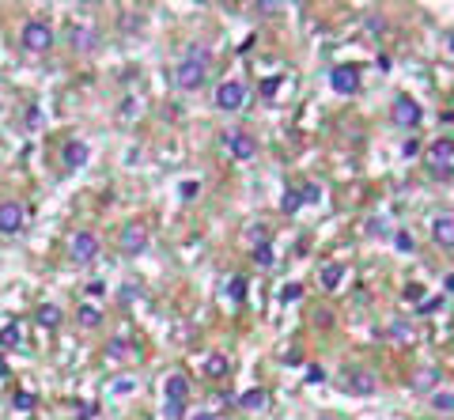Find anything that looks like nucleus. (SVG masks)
Listing matches in <instances>:
<instances>
[{
    "label": "nucleus",
    "mask_w": 454,
    "mask_h": 420,
    "mask_svg": "<svg viewBox=\"0 0 454 420\" xmlns=\"http://www.w3.org/2000/svg\"><path fill=\"white\" fill-rule=\"evenodd\" d=\"M205 76H208V53L193 46V50L185 53L182 61H178V69H174V84L182 87V91H197V87L205 84Z\"/></svg>",
    "instance_id": "obj_1"
},
{
    "label": "nucleus",
    "mask_w": 454,
    "mask_h": 420,
    "mask_svg": "<svg viewBox=\"0 0 454 420\" xmlns=\"http://www.w3.org/2000/svg\"><path fill=\"white\" fill-rule=\"evenodd\" d=\"M19 42H23L27 53H46L53 46V27L46 19H27L23 30H19Z\"/></svg>",
    "instance_id": "obj_2"
},
{
    "label": "nucleus",
    "mask_w": 454,
    "mask_h": 420,
    "mask_svg": "<svg viewBox=\"0 0 454 420\" xmlns=\"http://www.w3.org/2000/svg\"><path fill=\"white\" fill-rule=\"evenodd\" d=\"M329 87H334L337 95H356L360 91V69H356V64H337V69L329 72Z\"/></svg>",
    "instance_id": "obj_3"
},
{
    "label": "nucleus",
    "mask_w": 454,
    "mask_h": 420,
    "mask_svg": "<svg viewBox=\"0 0 454 420\" xmlns=\"http://www.w3.org/2000/svg\"><path fill=\"white\" fill-rule=\"evenodd\" d=\"M390 118H394V125H401V129H412V125H420V107L409 99V95H397L394 99V110H390Z\"/></svg>",
    "instance_id": "obj_4"
},
{
    "label": "nucleus",
    "mask_w": 454,
    "mask_h": 420,
    "mask_svg": "<svg viewBox=\"0 0 454 420\" xmlns=\"http://www.w3.org/2000/svg\"><path fill=\"white\" fill-rule=\"evenodd\" d=\"M345 386L348 394H360V398H371V394L379 390V378L371 375V371H345Z\"/></svg>",
    "instance_id": "obj_5"
},
{
    "label": "nucleus",
    "mask_w": 454,
    "mask_h": 420,
    "mask_svg": "<svg viewBox=\"0 0 454 420\" xmlns=\"http://www.w3.org/2000/svg\"><path fill=\"white\" fill-rule=\"evenodd\" d=\"M242 99H246V87H242L239 80H224V84L216 87V107L220 110H239Z\"/></svg>",
    "instance_id": "obj_6"
},
{
    "label": "nucleus",
    "mask_w": 454,
    "mask_h": 420,
    "mask_svg": "<svg viewBox=\"0 0 454 420\" xmlns=\"http://www.w3.org/2000/svg\"><path fill=\"white\" fill-rule=\"evenodd\" d=\"M69 254H72V262H76V265H87V262H95V254H99V239H95L91 231H80V235L72 239Z\"/></svg>",
    "instance_id": "obj_7"
},
{
    "label": "nucleus",
    "mask_w": 454,
    "mask_h": 420,
    "mask_svg": "<svg viewBox=\"0 0 454 420\" xmlns=\"http://www.w3.org/2000/svg\"><path fill=\"white\" fill-rule=\"evenodd\" d=\"M118 246H121V254H140L144 246H148V231L140 228V223H129V228H121V235H118Z\"/></svg>",
    "instance_id": "obj_8"
},
{
    "label": "nucleus",
    "mask_w": 454,
    "mask_h": 420,
    "mask_svg": "<svg viewBox=\"0 0 454 420\" xmlns=\"http://www.w3.org/2000/svg\"><path fill=\"white\" fill-rule=\"evenodd\" d=\"M23 231V205L19 201H0V235Z\"/></svg>",
    "instance_id": "obj_9"
},
{
    "label": "nucleus",
    "mask_w": 454,
    "mask_h": 420,
    "mask_svg": "<svg viewBox=\"0 0 454 420\" xmlns=\"http://www.w3.org/2000/svg\"><path fill=\"white\" fill-rule=\"evenodd\" d=\"M224 144H227V152H231L235 159H254L257 156V140L250 133H227Z\"/></svg>",
    "instance_id": "obj_10"
},
{
    "label": "nucleus",
    "mask_w": 454,
    "mask_h": 420,
    "mask_svg": "<svg viewBox=\"0 0 454 420\" xmlns=\"http://www.w3.org/2000/svg\"><path fill=\"white\" fill-rule=\"evenodd\" d=\"M87 156H91V152H87V144H84V140H69V144H64V152H61V159H64V167H69V171L84 167V163H87Z\"/></svg>",
    "instance_id": "obj_11"
},
{
    "label": "nucleus",
    "mask_w": 454,
    "mask_h": 420,
    "mask_svg": "<svg viewBox=\"0 0 454 420\" xmlns=\"http://www.w3.org/2000/svg\"><path fill=\"white\" fill-rule=\"evenodd\" d=\"M163 394H167V401L185 405V398H190V383H185V375H170L163 383Z\"/></svg>",
    "instance_id": "obj_12"
},
{
    "label": "nucleus",
    "mask_w": 454,
    "mask_h": 420,
    "mask_svg": "<svg viewBox=\"0 0 454 420\" xmlns=\"http://www.w3.org/2000/svg\"><path fill=\"white\" fill-rule=\"evenodd\" d=\"M432 239L439 242V246L454 250V216H439V220L432 223Z\"/></svg>",
    "instance_id": "obj_13"
},
{
    "label": "nucleus",
    "mask_w": 454,
    "mask_h": 420,
    "mask_svg": "<svg viewBox=\"0 0 454 420\" xmlns=\"http://www.w3.org/2000/svg\"><path fill=\"white\" fill-rule=\"evenodd\" d=\"M428 159H432L435 167H447L454 159V140H435L432 148H428Z\"/></svg>",
    "instance_id": "obj_14"
},
{
    "label": "nucleus",
    "mask_w": 454,
    "mask_h": 420,
    "mask_svg": "<svg viewBox=\"0 0 454 420\" xmlns=\"http://www.w3.org/2000/svg\"><path fill=\"white\" fill-rule=\"evenodd\" d=\"M435 383H439V371H435V367H424V371H417V378H412V390L424 394V390H432Z\"/></svg>",
    "instance_id": "obj_15"
},
{
    "label": "nucleus",
    "mask_w": 454,
    "mask_h": 420,
    "mask_svg": "<svg viewBox=\"0 0 454 420\" xmlns=\"http://www.w3.org/2000/svg\"><path fill=\"white\" fill-rule=\"evenodd\" d=\"M72 46L76 50H95V30H87V27H72Z\"/></svg>",
    "instance_id": "obj_16"
},
{
    "label": "nucleus",
    "mask_w": 454,
    "mask_h": 420,
    "mask_svg": "<svg viewBox=\"0 0 454 420\" xmlns=\"http://www.w3.org/2000/svg\"><path fill=\"white\" fill-rule=\"evenodd\" d=\"M340 277H345V265H326V269H322V288H329V292H334V288L340 284Z\"/></svg>",
    "instance_id": "obj_17"
},
{
    "label": "nucleus",
    "mask_w": 454,
    "mask_h": 420,
    "mask_svg": "<svg viewBox=\"0 0 454 420\" xmlns=\"http://www.w3.org/2000/svg\"><path fill=\"white\" fill-rule=\"evenodd\" d=\"M239 401H242V409H250V413H254V409H265V401H269V398H265V390L257 386V390H246Z\"/></svg>",
    "instance_id": "obj_18"
},
{
    "label": "nucleus",
    "mask_w": 454,
    "mask_h": 420,
    "mask_svg": "<svg viewBox=\"0 0 454 420\" xmlns=\"http://www.w3.org/2000/svg\"><path fill=\"white\" fill-rule=\"evenodd\" d=\"M38 322H42V326H61V307L57 303L38 307Z\"/></svg>",
    "instance_id": "obj_19"
},
{
    "label": "nucleus",
    "mask_w": 454,
    "mask_h": 420,
    "mask_svg": "<svg viewBox=\"0 0 454 420\" xmlns=\"http://www.w3.org/2000/svg\"><path fill=\"white\" fill-rule=\"evenodd\" d=\"M76 318H80V326H84V329H95V326L102 322V314L95 311V307H80V311H76Z\"/></svg>",
    "instance_id": "obj_20"
},
{
    "label": "nucleus",
    "mask_w": 454,
    "mask_h": 420,
    "mask_svg": "<svg viewBox=\"0 0 454 420\" xmlns=\"http://www.w3.org/2000/svg\"><path fill=\"white\" fill-rule=\"evenodd\" d=\"M299 205H303V193L288 190V193H284V201H280V212H284V216H291V212H299Z\"/></svg>",
    "instance_id": "obj_21"
},
{
    "label": "nucleus",
    "mask_w": 454,
    "mask_h": 420,
    "mask_svg": "<svg viewBox=\"0 0 454 420\" xmlns=\"http://www.w3.org/2000/svg\"><path fill=\"white\" fill-rule=\"evenodd\" d=\"M432 405L439 409V413H454V394H447V390H435V394H432Z\"/></svg>",
    "instance_id": "obj_22"
},
{
    "label": "nucleus",
    "mask_w": 454,
    "mask_h": 420,
    "mask_svg": "<svg viewBox=\"0 0 454 420\" xmlns=\"http://www.w3.org/2000/svg\"><path fill=\"white\" fill-rule=\"evenodd\" d=\"M254 262L262 265V269H269V265H277V257H273V246L265 242V246H254Z\"/></svg>",
    "instance_id": "obj_23"
},
{
    "label": "nucleus",
    "mask_w": 454,
    "mask_h": 420,
    "mask_svg": "<svg viewBox=\"0 0 454 420\" xmlns=\"http://www.w3.org/2000/svg\"><path fill=\"white\" fill-rule=\"evenodd\" d=\"M242 295H246V280H242V277H231V280H227V300L239 303Z\"/></svg>",
    "instance_id": "obj_24"
},
{
    "label": "nucleus",
    "mask_w": 454,
    "mask_h": 420,
    "mask_svg": "<svg viewBox=\"0 0 454 420\" xmlns=\"http://www.w3.org/2000/svg\"><path fill=\"white\" fill-rule=\"evenodd\" d=\"M205 367H208V375H216V378H220V375H227V356H220V352H212Z\"/></svg>",
    "instance_id": "obj_25"
},
{
    "label": "nucleus",
    "mask_w": 454,
    "mask_h": 420,
    "mask_svg": "<svg viewBox=\"0 0 454 420\" xmlns=\"http://www.w3.org/2000/svg\"><path fill=\"white\" fill-rule=\"evenodd\" d=\"M299 193H303V205H318V201H322V185L318 182H307Z\"/></svg>",
    "instance_id": "obj_26"
},
{
    "label": "nucleus",
    "mask_w": 454,
    "mask_h": 420,
    "mask_svg": "<svg viewBox=\"0 0 454 420\" xmlns=\"http://www.w3.org/2000/svg\"><path fill=\"white\" fill-rule=\"evenodd\" d=\"M0 345H4V349L19 345V326H15V322H12V326H4V329H0Z\"/></svg>",
    "instance_id": "obj_27"
},
{
    "label": "nucleus",
    "mask_w": 454,
    "mask_h": 420,
    "mask_svg": "<svg viewBox=\"0 0 454 420\" xmlns=\"http://www.w3.org/2000/svg\"><path fill=\"white\" fill-rule=\"evenodd\" d=\"M299 295H303V284H296V280H291V284H284V288H280V300H284V303H296Z\"/></svg>",
    "instance_id": "obj_28"
},
{
    "label": "nucleus",
    "mask_w": 454,
    "mask_h": 420,
    "mask_svg": "<svg viewBox=\"0 0 454 420\" xmlns=\"http://www.w3.org/2000/svg\"><path fill=\"white\" fill-rule=\"evenodd\" d=\"M107 356H113V360H121V356H129V345L121 341V337H113V341L107 345Z\"/></svg>",
    "instance_id": "obj_29"
},
{
    "label": "nucleus",
    "mask_w": 454,
    "mask_h": 420,
    "mask_svg": "<svg viewBox=\"0 0 454 420\" xmlns=\"http://www.w3.org/2000/svg\"><path fill=\"white\" fill-rule=\"evenodd\" d=\"M390 334L397 337V341H412V326H405V322H394Z\"/></svg>",
    "instance_id": "obj_30"
},
{
    "label": "nucleus",
    "mask_w": 454,
    "mask_h": 420,
    "mask_svg": "<svg viewBox=\"0 0 454 420\" xmlns=\"http://www.w3.org/2000/svg\"><path fill=\"white\" fill-rule=\"evenodd\" d=\"M405 300H409V303H424V288L409 284V288H405Z\"/></svg>",
    "instance_id": "obj_31"
},
{
    "label": "nucleus",
    "mask_w": 454,
    "mask_h": 420,
    "mask_svg": "<svg viewBox=\"0 0 454 420\" xmlns=\"http://www.w3.org/2000/svg\"><path fill=\"white\" fill-rule=\"evenodd\" d=\"M163 417H167V420H182V405H178V401H167V405H163Z\"/></svg>",
    "instance_id": "obj_32"
},
{
    "label": "nucleus",
    "mask_w": 454,
    "mask_h": 420,
    "mask_svg": "<svg viewBox=\"0 0 454 420\" xmlns=\"http://www.w3.org/2000/svg\"><path fill=\"white\" fill-rule=\"evenodd\" d=\"M307 378H311V383H326V371H322L318 363H311V367H307Z\"/></svg>",
    "instance_id": "obj_33"
},
{
    "label": "nucleus",
    "mask_w": 454,
    "mask_h": 420,
    "mask_svg": "<svg viewBox=\"0 0 454 420\" xmlns=\"http://www.w3.org/2000/svg\"><path fill=\"white\" fill-rule=\"evenodd\" d=\"M394 246L409 254V250H412V235H405V231H401V235H394Z\"/></svg>",
    "instance_id": "obj_34"
},
{
    "label": "nucleus",
    "mask_w": 454,
    "mask_h": 420,
    "mask_svg": "<svg viewBox=\"0 0 454 420\" xmlns=\"http://www.w3.org/2000/svg\"><path fill=\"white\" fill-rule=\"evenodd\" d=\"M417 152H420V144H417V140H405V144H401V156H405V159H412Z\"/></svg>",
    "instance_id": "obj_35"
},
{
    "label": "nucleus",
    "mask_w": 454,
    "mask_h": 420,
    "mask_svg": "<svg viewBox=\"0 0 454 420\" xmlns=\"http://www.w3.org/2000/svg\"><path fill=\"white\" fill-rule=\"evenodd\" d=\"M35 405V398H30V394H15V409H30Z\"/></svg>",
    "instance_id": "obj_36"
},
{
    "label": "nucleus",
    "mask_w": 454,
    "mask_h": 420,
    "mask_svg": "<svg viewBox=\"0 0 454 420\" xmlns=\"http://www.w3.org/2000/svg\"><path fill=\"white\" fill-rule=\"evenodd\" d=\"M87 295H107V284H102V280H91V284H87Z\"/></svg>",
    "instance_id": "obj_37"
},
{
    "label": "nucleus",
    "mask_w": 454,
    "mask_h": 420,
    "mask_svg": "<svg viewBox=\"0 0 454 420\" xmlns=\"http://www.w3.org/2000/svg\"><path fill=\"white\" fill-rule=\"evenodd\" d=\"M277 87H280V80L273 76V80H265V84H262V91H265V95H277Z\"/></svg>",
    "instance_id": "obj_38"
},
{
    "label": "nucleus",
    "mask_w": 454,
    "mask_h": 420,
    "mask_svg": "<svg viewBox=\"0 0 454 420\" xmlns=\"http://www.w3.org/2000/svg\"><path fill=\"white\" fill-rule=\"evenodd\" d=\"M257 12H262V15H273V12H280V4H269V0H262V4H257Z\"/></svg>",
    "instance_id": "obj_39"
},
{
    "label": "nucleus",
    "mask_w": 454,
    "mask_h": 420,
    "mask_svg": "<svg viewBox=\"0 0 454 420\" xmlns=\"http://www.w3.org/2000/svg\"><path fill=\"white\" fill-rule=\"evenodd\" d=\"M439 307H443V295H439V300H424V303H420V311H439Z\"/></svg>",
    "instance_id": "obj_40"
},
{
    "label": "nucleus",
    "mask_w": 454,
    "mask_h": 420,
    "mask_svg": "<svg viewBox=\"0 0 454 420\" xmlns=\"http://www.w3.org/2000/svg\"><path fill=\"white\" fill-rule=\"evenodd\" d=\"M447 292H454V273H451V277H447Z\"/></svg>",
    "instance_id": "obj_41"
},
{
    "label": "nucleus",
    "mask_w": 454,
    "mask_h": 420,
    "mask_svg": "<svg viewBox=\"0 0 454 420\" xmlns=\"http://www.w3.org/2000/svg\"><path fill=\"white\" fill-rule=\"evenodd\" d=\"M447 50H451V53H454V35H451V38H447Z\"/></svg>",
    "instance_id": "obj_42"
},
{
    "label": "nucleus",
    "mask_w": 454,
    "mask_h": 420,
    "mask_svg": "<svg viewBox=\"0 0 454 420\" xmlns=\"http://www.w3.org/2000/svg\"><path fill=\"white\" fill-rule=\"evenodd\" d=\"M318 420H334V417H318Z\"/></svg>",
    "instance_id": "obj_43"
}]
</instances>
